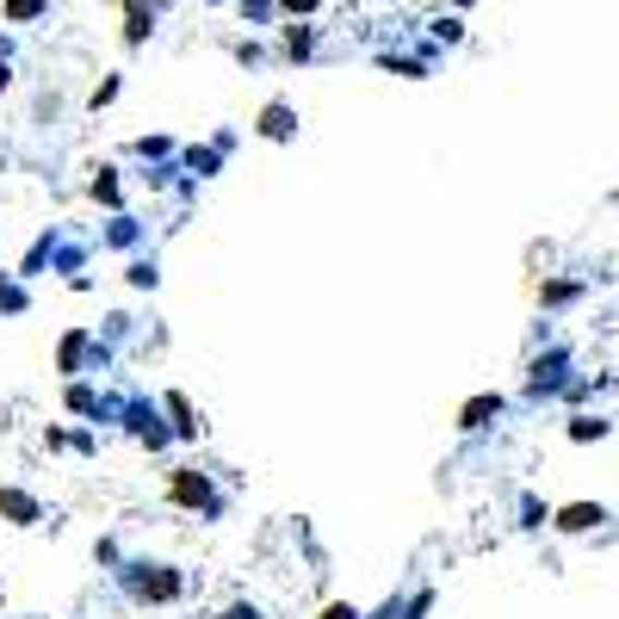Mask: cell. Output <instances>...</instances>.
I'll return each instance as SVG.
<instances>
[{
    "label": "cell",
    "instance_id": "cell-1",
    "mask_svg": "<svg viewBox=\"0 0 619 619\" xmlns=\"http://www.w3.org/2000/svg\"><path fill=\"white\" fill-rule=\"evenodd\" d=\"M323 619H353V614H348V607H329V614H323Z\"/></svg>",
    "mask_w": 619,
    "mask_h": 619
}]
</instances>
